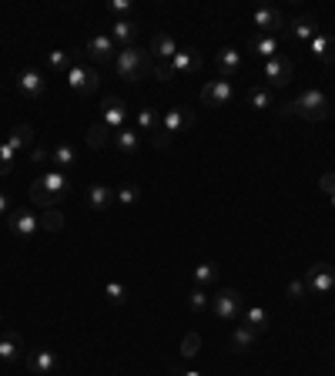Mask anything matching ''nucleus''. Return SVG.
<instances>
[{
    "label": "nucleus",
    "instance_id": "obj_1",
    "mask_svg": "<svg viewBox=\"0 0 335 376\" xmlns=\"http://www.w3.org/2000/svg\"><path fill=\"white\" fill-rule=\"evenodd\" d=\"M67 191H71V182H67L64 171H44L40 178H34V185H31V202L47 212V208H54Z\"/></svg>",
    "mask_w": 335,
    "mask_h": 376
},
{
    "label": "nucleus",
    "instance_id": "obj_2",
    "mask_svg": "<svg viewBox=\"0 0 335 376\" xmlns=\"http://www.w3.org/2000/svg\"><path fill=\"white\" fill-rule=\"evenodd\" d=\"M281 114H298V118H305V121H325L329 114H332V101H329V94L318 91V88H309V91H302L298 97H292Z\"/></svg>",
    "mask_w": 335,
    "mask_h": 376
},
{
    "label": "nucleus",
    "instance_id": "obj_3",
    "mask_svg": "<svg viewBox=\"0 0 335 376\" xmlns=\"http://www.w3.org/2000/svg\"><path fill=\"white\" fill-rule=\"evenodd\" d=\"M114 71L121 81L128 84H138L145 75L154 71V61H151V51H141V47H121L117 57H114Z\"/></svg>",
    "mask_w": 335,
    "mask_h": 376
},
{
    "label": "nucleus",
    "instance_id": "obj_4",
    "mask_svg": "<svg viewBox=\"0 0 335 376\" xmlns=\"http://www.w3.org/2000/svg\"><path fill=\"white\" fill-rule=\"evenodd\" d=\"M211 309H215L218 320L231 322V320H242L245 302H242V296H238V289H222V292L211 296Z\"/></svg>",
    "mask_w": 335,
    "mask_h": 376
},
{
    "label": "nucleus",
    "instance_id": "obj_5",
    "mask_svg": "<svg viewBox=\"0 0 335 376\" xmlns=\"http://www.w3.org/2000/svg\"><path fill=\"white\" fill-rule=\"evenodd\" d=\"M67 84H71V91H74V94L88 97V94L97 91L101 77H97V71L88 68V64H71V68H67Z\"/></svg>",
    "mask_w": 335,
    "mask_h": 376
},
{
    "label": "nucleus",
    "instance_id": "obj_6",
    "mask_svg": "<svg viewBox=\"0 0 335 376\" xmlns=\"http://www.w3.org/2000/svg\"><path fill=\"white\" fill-rule=\"evenodd\" d=\"M265 81H268V88H285V84H292V75H295V64L288 61L285 54H275L272 61H265Z\"/></svg>",
    "mask_w": 335,
    "mask_h": 376
},
{
    "label": "nucleus",
    "instance_id": "obj_7",
    "mask_svg": "<svg viewBox=\"0 0 335 376\" xmlns=\"http://www.w3.org/2000/svg\"><path fill=\"white\" fill-rule=\"evenodd\" d=\"M231 97H235V84L231 81H208L205 88H202V101H205L208 108H224V104H231Z\"/></svg>",
    "mask_w": 335,
    "mask_h": 376
},
{
    "label": "nucleus",
    "instance_id": "obj_8",
    "mask_svg": "<svg viewBox=\"0 0 335 376\" xmlns=\"http://www.w3.org/2000/svg\"><path fill=\"white\" fill-rule=\"evenodd\" d=\"M24 363H27V370L34 376H51V373H57V366H60V359H57L54 350H31V353H24Z\"/></svg>",
    "mask_w": 335,
    "mask_h": 376
},
{
    "label": "nucleus",
    "instance_id": "obj_9",
    "mask_svg": "<svg viewBox=\"0 0 335 376\" xmlns=\"http://www.w3.org/2000/svg\"><path fill=\"white\" fill-rule=\"evenodd\" d=\"M252 24L259 27L265 38H279L281 31H285V17H281V10H275V7H259L252 14Z\"/></svg>",
    "mask_w": 335,
    "mask_h": 376
},
{
    "label": "nucleus",
    "instance_id": "obj_10",
    "mask_svg": "<svg viewBox=\"0 0 335 376\" xmlns=\"http://www.w3.org/2000/svg\"><path fill=\"white\" fill-rule=\"evenodd\" d=\"M305 285H309V292H329L335 285V265L332 263H316L309 269V276H305Z\"/></svg>",
    "mask_w": 335,
    "mask_h": 376
},
{
    "label": "nucleus",
    "instance_id": "obj_11",
    "mask_svg": "<svg viewBox=\"0 0 335 376\" xmlns=\"http://www.w3.org/2000/svg\"><path fill=\"white\" fill-rule=\"evenodd\" d=\"M38 228H40V215H34L31 208H14L10 212V232L17 239H34Z\"/></svg>",
    "mask_w": 335,
    "mask_h": 376
},
{
    "label": "nucleus",
    "instance_id": "obj_12",
    "mask_svg": "<svg viewBox=\"0 0 335 376\" xmlns=\"http://www.w3.org/2000/svg\"><path fill=\"white\" fill-rule=\"evenodd\" d=\"M195 125V111L191 108H168V114H161V132L171 138V134L185 132Z\"/></svg>",
    "mask_w": 335,
    "mask_h": 376
},
{
    "label": "nucleus",
    "instance_id": "obj_13",
    "mask_svg": "<svg viewBox=\"0 0 335 376\" xmlns=\"http://www.w3.org/2000/svg\"><path fill=\"white\" fill-rule=\"evenodd\" d=\"M17 91L27 97V101H34V97H40V94L47 91V81H44V75L40 71H34V68H24L17 75Z\"/></svg>",
    "mask_w": 335,
    "mask_h": 376
},
{
    "label": "nucleus",
    "instance_id": "obj_14",
    "mask_svg": "<svg viewBox=\"0 0 335 376\" xmlns=\"http://www.w3.org/2000/svg\"><path fill=\"white\" fill-rule=\"evenodd\" d=\"M101 121L111 128V132H117V128H124V121H128V108H124V101L121 97H104V104H101Z\"/></svg>",
    "mask_w": 335,
    "mask_h": 376
},
{
    "label": "nucleus",
    "instance_id": "obj_15",
    "mask_svg": "<svg viewBox=\"0 0 335 376\" xmlns=\"http://www.w3.org/2000/svg\"><path fill=\"white\" fill-rule=\"evenodd\" d=\"M202 68V54L195 47H178V54L171 57V75L181 77V75H195Z\"/></svg>",
    "mask_w": 335,
    "mask_h": 376
},
{
    "label": "nucleus",
    "instance_id": "obj_16",
    "mask_svg": "<svg viewBox=\"0 0 335 376\" xmlns=\"http://www.w3.org/2000/svg\"><path fill=\"white\" fill-rule=\"evenodd\" d=\"M117 44L111 40V34H94L91 40H88V57L91 61H97V64H104V61H114L117 57V51H114Z\"/></svg>",
    "mask_w": 335,
    "mask_h": 376
},
{
    "label": "nucleus",
    "instance_id": "obj_17",
    "mask_svg": "<svg viewBox=\"0 0 335 376\" xmlns=\"http://www.w3.org/2000/svg\"><path fill=\"white\" fill-rule=\"evenodd\" d=\"M114 198H117V191L108 185H101V182L88 188V208H91V212H108V208L114 205Z\"/></svg>",
    "mask_w": 335,
    "mask_h": 376
},
{
    "label": "nucleus",
    "instance_id": "obj_18",
    "mask_svg": "<svg viewBox=\"0 0 335 376\" xmlns=\"http://www.w3.org/2000/svg\"><path fill=\"white\" fill-rule=\"evenodd\" d=\"M215 64H218V71H222L224 81H231V77L242 71V54H238L235 47H222L218 57H215Z\"/></svg>",
    "mask_w": 335,
    "mask_h": 376
},
{
    "label": "nucleus",
    "instance_id": "obj_19",
    "mask_svg": "<svg viewBox=\"0 0 335 376\" xmlns=\"http://www.w3.org/2000/svg\"><path fill=\"white\" fill-rule=\"evenodd\" d=\"M174 54H178V44H174V38L158 31V34L151 38V57H158L161 64H171V57H174Z\"/></svg>",
    "mask_w": 335,
    "mask_h": 376
},
{
    "label": "nucleus",
    "instance_id": "obj_20",
    "mask_svg": "<svg viewBox=\"0 0 335 376\" xmlns=\"http://www.w3.org/2000/svg\"><path fill=\"white\" fill-rule=\"evenodd\" d=\"M111 141L121 155H138V148H141V134H138V128H117V132L111 134Z\"/></svg>",
    "mask_w": 335,
    "mask_h": 376
},
{
    "label": "nucleus",
    "instance_id": "obj_21",
    "mask_svg": "<svg viewBox=\"0 0 335 376\" xmlns=\"http://www.w3.org/2000/svg\"><path fill=\"white\" fill-rule=\"evenodd\" d=\"M24 357V343H20V333H0V359L3 363H17Z\"/></svg>",
    "mask_w": 335,
    "mask_h": 376
},
{
    "label": "nucleus",
    "instance_id": "obj_22",
    "mask_svg": "<svg viewBox=\"0 0 335 376\" xmlns=\"http://www.w3.org/2000/svg\"><path fill=\"white\" fill-rule=\"evenodd\" d=\"M288 34L298 40V44H312L318 34V24L312 17H295L292 24H288Z\"/></svg>",
    "mask_w": 335,
    "mask_h": 376
},
{
    "label": "nucleus",
    "instance_id": "obj_23",
    "mask_svg": "<svg viewBox=\"0 0 335 376\" xmlns=\"http://www.w3.org/2000/svg\"><path fill=\"white\" fill-rule=\"evenodd\" d=\"M7 141H10V148L17 151V155H27V151L34 148V128L31 125H17L14 132L7 134Z\"/></svg>",
    "mask_w": 335,
    "mask_h": 376
},
{
    "label": "nucleus",
    "instance_id": "obj_24",
    "mask_svg": "<svg viewBox=\"0 0 335 376\" xmlns=\"http://www.w3.org/2000/svg\"><path fill=\"white\" fill-rule=\"evenodd\" d=\"M309 47H312V54H316L322 64H335V38L332 34H322V31H318L316 40H312Z\"/></svg>",
    "mask_w": 335,
    "mask_h": 376
},
{
    "label": "nucleus",
    "instance_id": "obj_25",
    "mask_svg": "<svg viewBox=\"0 0 335 376\" xmlns=\"http://www.w3.org/2000/svg\"><path fill=\"white\" fill-rule=\"evenodd\" d=\"M138 34H141V27H138L134 20H117V24H114L111 40H114V44H121V47H134Z\"/></svg>",
    "mask_w": 335,
    "mask_h": 376
},
{
    "label": "nucleus",
    "instance_id": "obj_26",
    "mask_svg": "<svg viewBox=\"0 0 335 376\" xmlns=\"http://www.w3.org/2000/svg\"><path fill=\"white\" fill-rule=\"evenodd\" d=\"M111 134L114 132L104 125V121H101V118L91 121V125H88V134H84V138H88V148H104V145L111 141Z\"/></svg>",
    "mask_w": 335,
    "mask_h": 376
},
{
    "label": "nucleus",
    "instance_id": "obj_27",
    "mask_svg": "<svg viewBox=\"0 0 335 376\" xmlns=\"http://www.w3.org/2000/svg\"><path fill=\"white\" fill-rule=\"evenodd\" d=\"M255 336H259V333H255L252 326H245L242 322V326L231 333V353H248V350L255 346Z\"/></svg>",
    "mask_w": 335,
    "mask_h": 376
},
{
    "label": "nucleus",
    "instance_id": "obj_28",
    "mask_svg": "<svg viewBox=\"0 0 335 376\" xmlns=\"http://www.w3.org/2000/svg\"><path fill=\"white\" fill-rule=\"evenodd\" d=\"M134 125H138V134H154L161 128V114L154 111V108H141L138 118H134Z\"/></svg>",
    "mask_w": 335,
    "mask_h": 376
},
{
    "label": "nucleus",
    "instance_id": "obj_29",
    "mask_svg": "<svg viewBox=\"0 0 335 376\" xmlns=\"http://www.w3.org/2000/svg\"><path fill=\"white\" fill-rule=\"evenodd\" d=\"M245 101H248V108H255V111H268V108L275 104V91H272V88H252Z\"/></svg>",
    "mask_w": 335,
    "mask_h": 376
},
{
    "label": "nucleus",
    "instance_id": "obj_30",
    "mask_svg": "<svg viewBox=\"0 0 335 376\" xmlns=\"http://www.w3.org/2000/svg\"><path fill=\"white\" fill-rule=\"evenodd\" d=\"M248 51H255V54H261L265 61H272V57L279 54V38H265V34H259V38L248 40Z\"/></svg>",
    "mask_w": 335,
    "mask_h": 376
},
{
    "label": "nucleus",
    "instance_id": "obj_31",
    "mask_svg": "<svg viewBox=\"0 0 335 376\" xmlns=\"http://www.w3.org/2000/svg\"><path fill=\"white\" fill-rule=\"evenodd\" d=\"M77 158H81V155H77V148H71V145H57V148L51 151V162L57 165V171H60V169H74Z\"/></svg>",
    "mask_w": 335,
    "mask_h": 376
},
{
    "label": "nucleus",
    "instance_id": "obj_32",
    "mask_svg": "<svg viewBox=\"0 0 335 376\" xmlns=\"http://www.w3.org/2000/svg\"><path fill=\"white\" fill-rule=\"evenodd\" d=\"M242 320H245V326H252V329H255V333H265V329H268V313H265V309H261V306H248V309H245L242 313Z\"/></svg>",
    "mask_w": 335,
    "mask_h": 376
},
{
    "label": "nucleus",
    "instance_id": "obj_33",
    "mask_svg": "<svg viewBox=\"0 0 335 376\" xmlns=\"http://www.w3.org/2000/svg\"><path fill=\"white\" fill-rule=\"evenodd\" d=\"M191 276H195V285H198V289H208L211 282L218 279V265H215V263H202V265H195V272H191Z\"/></svg>",
    "mask_w": 335,
    "mask_h": 376
},
{
    "label": "nucleus",
    "instance_id": "obj_34",
    "mask_svg": "<svg viewBox=\"0 0 335 376\" xmlns=\"http://www.w3.org/2000/svg\"><path fill=\"white\" fill-rule=\"evenodd\" d=\"M40 228H47V232H60V228H64V215H60V208H47V212L40 215Z\"/></svg>",
    "mask_w": 335,
    "mask_h": 376
},
{
    "label": "nucleus",
    "instance_id": "obj_35",
    "mask_svg": "<svg viewBox=\"0 0 335 376\" xmlns=\"http://www.w3.org/2000/svg\"><path fill=\"white\" fill-rule=\"evenodd\" d=\"M117 202H121L124 208L138 205V202H141V188L131 185V182H128V185H121V188H117Z\"/></svg>",
    "mask_w": 335,
    "mask_h": 376
},
{
    "label": "nucleus",
    "instance_id": "obj_36",
    "mask_svg": "<svg viewBox=\"0 0 335 376\" xmlns=\"http://www.w3.org/2000/svg\"><path fill=\"white\" fill-rule=\"evenodd\" d=\"M208 306H211V296H208L205 289H198V285H195V292L188 296V309H191V313H205Z\"/></svg>",
    "mask_w": 335,
    "mask_h": 376
},
{
    "label": "nucleus",
    "instance_id": "obj_37",
    "mask_svg": "<svg viewBox=\"0 0 335 376\" xmlns=\"http://www.w3.org/2000/svg\"><path fill=\"white\" fill-rule=\"evenodd\" d=\"M104 296H108L111 306H124V302H128V289H124L121 282H108V285H104Z\"/></svg>",
    "mask_w": 335,
    "mask_h": 376
},
{
    "label": "nucleus",
    "instance_id": "obj_38",
    "mask_svg": "<svg viewBox=\"0 0 335 376\" xmlns=\"http://www.w3.org/2000/svg\"><path fill=\"white\" fill-rule=\"evenodd\" d=\"M198 353H202V336H198V333H188V336L181 339V357L195 359Z\"/></svg>",
    "mask_w": 335,
    "mask_h": 376
},
{
    "label": "nucleus",
    "instance_id": "obj_39",
    "mask_svg": "<svg viewBox=\"0 0 335 376\" xmlns=\"http://www.w3.org/2000/svg\"><path fill=\"white\" fill-rule=\"evenodd\" d=\"M14 158H17V151L10 148V141H3L0 145V175H7V171L14 169Z\"/></svg>",
    "mask_w": 335,
    "mask_h": 376
},
{
    "label": "nucleus",
    "instance_id": "obj_40",
    "mask_svg": "<svg viewBox=\"0 0 335 376\" xmlns=\"http://www.w3.org/2000/svg\"><path fill=\"white\" fill-rule=\"evenodd\" d=\"M309 292V285H305V279H292L288 285H285V299L288 302H298L302 296Z\"/></svg>",
    "mask_w": 335,
    "mask_h": 376
},
{
    "label": "nucleus",
    "instance_id": "obj_41",
    "mask_svg": "<svg viewBox=\"0 0 335 376\" xmlns=\"http://www.w3.org/2000/svg\"><path fill=\"white\" fill-rule=\"evenodd\" d=\"M47 64H51L54 71H67V68H71V54H67V51H51V54H47Z\"/></svg>",
    "mask_w": 335,
    "mask_h": 376
},
{
    "label": "nucleus",
    "instance_id": "obj_42",
    "mask_svg": "<svg viewBox=\"0 0 335 376\" xmlns=\"http://www.w3.org/2000/svg\"><path fill=\"white\" fill-rule=\"evenodd\" d=\"M131 10H134L131 0H111V3H108V14H114V17H121V20H128Z\"/></svg>",
    "mask_w": 335,
    "mask_h": 376
},
{
    "label": "nucleus",
    "instance_id": "obj_43",
    "mask_svg": "<svg viewBox=\"0 0 335 376\" xmlns=\"http://www.w3.org/2000/svg\"><path fill=\"white\" fill-rule=\"evenodd\" d=\"M151 75L158 77V81H174V75H171V64H161V61L154 64V71H151Z\"/></svg>",
    "mask_w": 335,
    "mask_h": 376
},
{
    "label": "nucleus",
    "instance_id": "obj_44",
    "mask_svg": "<svg viewBox=\"0 0 335 376\" xmlns=\"http://www.w3.org/2000/svg\"><path fill=\"white\" fill-rule=\"evenodd\" d=\"M318 185H322L325 195H335V171H325V175L318 178Z\"/></svg>",
    "mask_w": 335,
    "mask_h": 376
},
{
    "label": "nucleus",
    "instance_id": "obj_45",
    "mask_svg": "<svg viewBox=\"0 0 335 376\" xmlns=\"http://www.w3.org/2000/svg\"><path fill=\"white\" fill-rule=\"evenodd\" d=\"M27 158H31V162H44V158H51V151L40 148V145H34V148L27 151Z\"/></svg>",
    "mask_w": 335,
    "mask_h": 376
},
{
    "label": "nucleus",
    "instance_id": "obj_46",
    "mask_svg": "<svg viewBox=\"0 0 335 376\" xmlns=\"http://www.w3.org/2000/svg\"><path fill=\"white\" fill-rule=\"evenodd\" d=\"M168 141H171V138H168L165 132H154V138H151V145H154V148H165Z\"/></svg>",
    "mask_w": 335,
    "mask_h": 376
},
{
    "label": "nucleus",
    "instance_id": "obj_47",
    "mask_svg": "<svg viewBox=\"0 0 335 376\" xmlns=\"http://www.w3.org/2000/svg\"><path fill=\"white\" fill-rule=\"evenodd\" d=\"M7 212H10V198L0 191V215H7Z\"/></svg>",
    "mask_w": 335,
    "mask_h": 376
},
{
    "label": "nucleus",
    "instance_id": "obj_48",
    "mask_svg": "<svg viewBox=\"0 0 335 376\" xmlns=\"http://www.w3.org/2000/svg\"><path fill=\"white\" fill-rule=\"evenodd\" d=\"M178 376H202V373H198V370H181Z\"/></svg>",
    "mask_w": 335,
    "mask_h": 376
},
{
    "label": "nucleus",
    "instance_id": "obj_49",
    "mask_svg": "<svg viewBox=\"0 0 335 376\" xmlns=\"http://www.w3.org/2000/svg\"><path fill=\"white\" fill-rule=\"evenodd\" d=\"M0 322H3V316H0Z\"/></svg>",
    "mask_w": 335,
    "mask_h": 376
}]
</instances>
